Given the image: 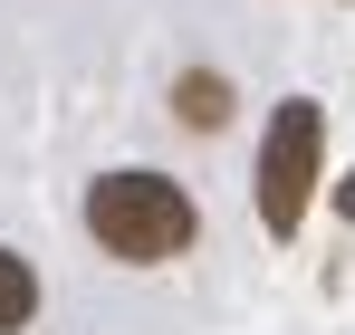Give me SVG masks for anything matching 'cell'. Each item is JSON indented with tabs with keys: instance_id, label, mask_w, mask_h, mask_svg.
Here are the masks:
<instances>
[{
	"instance_id": "cell-1",
	"label": "cell",
	"mask_w": 355,
	"mask_h": 335,
	"mask_svg": "<svg viewBox=\"0 0 355 335\" xmlns=\"http://www.w3.org/2000/svg\"><path fill=\"white\" fill-rule=\"evenodd\" d=\"M192 192H182L173 172H96L87 182V239L125 259V269H164L192 249Z\"/></svg>"
},
{
	"instance_id": "cell-2",
	"label": "cell",
	"mask_w": 355,
	"mask_h": 335,
	"mask_svg": "<svg viewBox=\"0 0 355 335\" xmlns=\"http://www.w3.org/2000/svg\"><path fill=\"white\" fill-rule=\"evenodd\" d=\"M317 154H327V115L288 96V106L269 115V134H259V221L269 239H288L307 221V201H317Z\"/></svg>"
},
{
	"instance_id": "cell-3",
	"label": "cell",
	"mask_w": 355,
	"mask_h": 335,
	"mask_svg": "<svg viewBox=\"0 0 355 335\" xmlns=\"http://www.w3.org/2000/svg\"><path fill=\"white\" fill-rule=\"evenodd\" d=\"M173 115L192 125V134H221V125H231V77H211V67L173 77Z\"/></svg>"
},
{
	"instance_id": "cell-4",
	"label": "cell",
	"mask_w": 355,
	"mask_h": 335,
	"mask_svg": "<svg viewBox=\"0 0 355 335\" xmlns=\"http://www.w3.org/2000/svg\"><path fill=\"white\" fill-rule=\"evenodd\" d=\"M29 316H39V278H29L19 249H0V335H19Z\"/></svg>"
},
{
	"instance_id": "cell-5",
	"label": "cell",
	"mask_w": 355,
	"mask_h": 335,
	"mask_svg": "<svg viewBox=\"0 0 355 335\" xmlns=\"http://www.w3.org/2000/svg\"><path fill=\"white\" fill-rule=\"evenodd\" d=\"M336 211H346V221H355V172H346V182H336Z\"/></svg>"
}]
</instances>
